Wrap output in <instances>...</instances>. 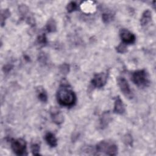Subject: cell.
<instances>
[{"instance_id": "cell-13", "label": "cell", "mask_w": 156, "mask_h": 156, "mask_svg": "<svg viewBox=\"0 0 156 156\" xmlns=\"http://www.w3.org/2000/svg\"><path fill=\"white\" fill-rule=\"evenodd\" d=\"M46 30L49 33L55 32L57 30V24L54 19L50 18L46 24Z\"/></svg>"}, {"instance_id": "cell-22", "label": "cell", "mask_w": 156, "mask_h": 156, "mask_svg": "<svg viewBox=\"0 0 156 156\" xmlns=\"http://www.w3.org/2000/svg\"><path fill=\"white\" fill-rule=\"evenodd\" d=\"M59 69L63 74H67L69 71V65L67 63H63L59 67Z\"/></svg>"}, {"instance_id": "cell-25", "label": "cell", "mask_w": 156, "mask_h": 156, "mask_svg": "<svg viewBox=\"0 0 156 156\" xmlns=\"http://www.w3.org/2000/svg\"><path fill=\"white\" fill-rule=\"evenodd\" d=\"M13 66L12 64H6L2 67V71L4 73H9L13 68Z\"/></svg>"}, {"instance_id": "cell-24", "label": "cell", "mask_w": 156, "mask_h": 156, "mask_svg": "<svg viewBox=\"0 0 156 156\" xmlns=\"http://www.w3.org/2000/svg\"><path fill=\"white\" fill-rule=\"evenodd\" d=\"M38 61L43 64H45L46 63V62L48 60V57L46 56V55L45 54V53L44 52H41L38 55Z\"/></svg>"}, {"instance_id": "cell-20", "label": "cell", "mask_w": 156, "mask_h": 156, "mask_svg": "<svg viewBox=\"0 0 156 156\" xmlns=\"http://www.w3.org/2000/svg\"><path fill=\"white\" fill-rule=\"evenodd\" d=\"M31 151L33 155H39L40 154V145L38 143H33L31 144Z\"/></svg>"}, {"instance_id": "cell-21", "label": "cell", "mask_w": 156, "mask_h": 156, "mask_svg": "<svg viewBox=\"0 0 156 156\" xmlns=\"http://www.w3.org/2000/svg\"><path fill=\"white\" fill-rule=\"evenodd\" d=\"M116 51L118 52V53H120V54H124L125 52H127V45L121 42L116 48Z\"/></svg>"}, {"instance_id": "cell-5", "label": "cell", "mask_w": 156, "mask_h": 156, "mask_svg": "<svg viewBox=\"0 0 156 156\" xmlns=\"http://www.w3.org/2000/svg\"><path fill=\"white\" fill-rule=\"evenodd\" d=\"M107 73H100L95 74L91 79V83L95 88H102L107 83Z\"/></svg>"}, {"instance_id": "cell-11", "label": "cell", "mask_w": 156, "mask_h": 156, "mask_svg": "<svg viewBox=\"0 0 156 156\" xmlns=\"http://www.w3.org/2000/svg\"><path fill=\"white\" fill-rule=\"evenodd\" d=\"M152 21V12L149 10H146L142 14L140 19L141 26H146Z\"/></svg>"}, {"instance_id": "cell-2", "label": "cell", "mask_w": 156, "mask_h": 156, "mask_svg": "<svg viewBox=\"0 0 156 156\" xmlns=\"http://www.w3.org/2000/svg\"><path fill=\"white\" fill-rule=\"evenodd\" d=\"M96 151L98 154H105L108 155H116L118 153L117 145L113 141L103 140L97 144Z\"/></svg>"}, {"instance_id": "cell-3", "label": "cell", "mask_w": 156, "mask_h": 156, "mask_svg": "<svg viewBox=\"0 0 156 156\" xmlns=\"http://www.w3.org/2000/svg\"><path fill=\"white\" fill-rule=\"evenodd\" d=\"M132 80L139 87H146L150 83L149 76L144 69L135 71L132 74Z\"/></svg>"}, {"instance_id": "cell-17", "label": "cell", "mask_w": 156, "mask_h": 156, "mask_svg": "<svg viewBox=\"0 0 156 156\" xmlns=\"http://www.w3.org/2000/svg\"><path fill=\"white\" fill-rule=\"evenodd\" d=\"M37 44L40 46H44L48 43V40L45 34H41L39 35L37 38Z\"/></svg>"}, {"instance_id": "cell-12", "label": "cell", "mask_w": 156, "mask_h": 156, "mask_svg": "<svg viewBox=\"0 0 156 156\" xmlns=\"http://www.w3.org/2000/svg\"><path fill=\"white\" fill-rule=\"evenodd\" d=\"M45 140L48 145L51 147H54L57 145V140L55 135L51 132H48L45 135Z\"/></svg>"}, {"instance_id": "cell-10", "label": "cell", "mask_w": 156, "mask_h": 156, "mask_svg": "<svg viewBox=\"0 0 156 156\" xmlns=\"http://www.w3.org/2000/svg\"><path fill=\"white\" fill-rule=\"evenodd\" d=\"M125 106L122 99L119 96H117L115 101L113 112L116 114L122 115L125 112Z\"/></svg>"}, {"instance_id": "cell-15", "label": "cell", "mask_w": 156, "mask_h": 156, "mask_svg": "<svg viewBox=\"0 0 156 156\" xmlns=\"http://www.w3.org/2000/svg\"><path fill=\"white\" fill-rule=\"evenodd\" d=\"M10 16V12L9 9H4L1 11V26H4L5 24V22L7 18H8Z\"/></svg>"}, {"instance_id": "cell-19", "label": "cell", "mask_w": 156, "mask_h": 156, "mask_svg": "<svg viewBox=\"0 0 156 156\" xmlns=\"http://www.w3.org/2000/svg\"><path fill=\"white\" fill-rule=\"evenodd\" d=\"M78 9V5L74 1H71L69 2L66 5V10L68 13H71Z\"/></svg>"}, {"instance_id": "cell-18", "label": "cell", "mask_w": 156, "mask_h": 156, "mask_svg": "<svg viewBox=\"0 0 156 156\" xmlns=\"http://www.w3.org/2000/svg\"><path fill=\"white\" fill-rule=\"evenodd\" d=\"M114 18V15L110 12H105L102 15V19L104 23H109Z\"/></svg>"}, {"instance_id": "cell-7", "label": "cell", "mask_w": 156, "mask_h": 156, "mask_svg": "<svg viewBox=\"0 0 156 156\" xmlns=\"http://www.w3.org/2000/svg\"><path fill=\"white\" fill-rule=\"evenodd\" d=\"M117 82L118 85L122 92V93L128 98L132 97V91L129 84L127 80L123 77H118L117 78Z\"/></svg>"}, {"instance_id": "cell-4", "label": "cell", "mask_w": 156, "mask_h": 156, "mask_svg": "<svg viewBox=\"0 0 156 156\" xmlns=\"http://www.w3.org/2000/svg\"><path fill=\"white\" fill-rule=\"evenodd\" d=\"M11 147L13 152L17 155H27L26 142L23 138L12 140L11 141Z\"/></svg>"}, {"instance_id": "cell-9", "label": "cell", "mask_w": 156, "mask_h": 156, "mask_svg": "<svg viewBox=\"0 0 156 156\" xmlns=\"http://www.w3.org/2000/svg\"><path fill=\"white\" fill-rule=\"evenodd\" d=\"M112 121V117L110 115V113L107 112H104L102 113L100 119H99V126L100 128L104 129L106 128L109 123Z\"/></svg>"}, {"instance_id": "cell-14", "label": "cell", "mask_w": 156, "mask_h": 156, "mask_svg": "<svg viewBox=\"0 0 156 156\" xmlns=\"http://www.w3.org/2000/svg\"><path fill=\"white\" fill-rule=\"evenodd\" d=\"M37 96L40 101L46 102L48 101V94L43 88L38 87L37 88Z\"/></svg>"}, {"instance_id": "cell-1", "label": "cell", "mask_w": 156, "mask_h": 156, "mask_svg": "<svg viewBox=\"0 0 156 156\" xmlns=\"http://www.w3.org/2000/svg\"><path fill=\"white\" fill-rule=\"evenodd\" d=\"M57 100L62 106L71 107L76 104V96L68 84L62 83L57 92Z\"/></svg>"}, {"instance_id": "cell-23", "label": "cell", "mask_w": 156, "mask_h": 156, "mask_svg": "<svg viewBox=\"0 0 156 156\" xmlns=\"http://www.w3.org/2000/svg\"><path fill=\"white\" fill-rule=\"evenodd\" d=\"M132 141H133V139H132V137L131 135L126 134L124 136V143L126 145L131 146L132 145Z\"/></svg>"}, {"instance_id": "cell-16", "label": "cell", "mask_w": 156, "mask_h": 156, "mask_svg": "<svg viewBox=\"0 0 156 156\" xmlns=\"http://www.w3.org/2000/svg\"><path fill=\"white\" fill-rule=\"evenodd\" d=\"M18 10L20 14L21 15L23 18H25L26 16L27 17V14L29 13V8L25 4H21L18 7Z\"/></svg>"}, {"instance_id": "cell-8", "label": "cell", "mask_w": 156, "mask_h": 156, "mask_svg": "<svg viewBox=\"0 0 156 156\" xmlns=\"http://www.w3.org/2000/svg\"><path fill=\"white\" fill-rule=\"evenodd\" d=\"M50 114L51 119L55 124L60 125L63 123L64 121V118L62 112L58 109L55 107L52 108L50 111Z\"/></svg>"}, {"instance_id": "cell-6", "label": "cell", "mask_w": 156, "mask_h": 156, "mask_svg": "<svg viewBox=\"0 0 156 156\" xmlns=\"http://www.w3.org/2000/svg\"><path fill=\"white\" fill-rule=\"evenodd\" d=\"M119 36L122 42L127 44H132L135 41V35L127 29H121L119 31Z\"/></svg>"}]
</instances>
